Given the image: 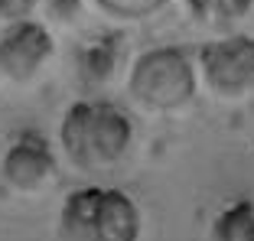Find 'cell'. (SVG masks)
<instances>
[{"label": "cell", "instance_id": "3", "mask_svg": "<svg viewBox=\"0 0 254 241\" xmlns=\"http://www.w3.org/2000/svg\"><path fill=\"white\" fill-rule=\"evenodd\" d=\"M199 75L195 65L176 46H157L134 59L127 75V91L147 111H180L195 98Z\"/></svg>", "mask_w": 254, "mask_h": 241}, {"label": "cell", "instance_id": "11", "mask_svg": "<svg viewBox=\"0 0 254 241\" xmlns=\"http://www.w3.org/2000/svg\"><path fill=\"white\" fill-rule=\"evenodd\" d=\"M36 7L39 0H0V16L7 23H20V20H30Z\"/></svg>", "mask_w": 254, "mask_h": 241}, {"label": "cell", "instance_id": "8", "mask_svg": "<svg viewBox=\"0 0 254 241\" xmlns=\"http://www.w3.org/2000/svg\"><path fill=\"white\" fill-rule=\"evenodd\" d=\"M186 7L199 23L225 30V26L238 23L241 16H248V10L254 7V0H186Z\"/></svg>", "mask_w": 254, "mask_h": 241}, {"label": "cell", "instance_id": "1", "mask_svg": "<svg viewBox=\"0 0 254 241\" xmlns=\"http://www.w3.org/2000/svg\"><path fill=\"white\" fill-rule=\"evenodd\" d=\"M130 140H134V124L111 101L82 98L62 114L59 143L65 157L85 173L114 166L127 153Z\"/></svg>", "mask_w": 254, "mask_h": 241}, {"label": "cell", "instance_id": "9", "mask_svg": "<svg viewBox=\"0 0 254 241\" xmlns=\"http://www.w3.org/2000/svg\"><path fill=\"white\" fill-rule=\"evenodd\" d=\"M118 46L114 39H98L78 56V68H82V78L91 85H101L114 75V68H118Z\"/></svg>", "mask_w": 254, "mask_h": 241}, {"label": "cell", "instance_id": "10", "mask_svg": "<svg viewBox=\"0 0 254 241\" xmlns=\"http://www.w3.org/2000/svg\"><path fill=\"white\" fill-rule=\"evenodd\" d=\"M95 3L118 20H143V16L157 13L166 0H95Z\"/></svg>", "mask_w": 254, "mask_h": 241}, {"label": "cell", "instance_id": "2", "mask_svg": "<svg viewBox=\"0 0 254 241\" xmlns=\"http://www.w3.org/2000/svg\"><path fill=\"white\" fill-rule=\"evenodd\" d=\"M140 209L127 192L108 186L72 189L59 209V241H140Z\"/></svg>", "mask_w": 254, "mask_h": 241}, {"label": "cell", "instance_id": "4", "mask_svg": "<svg viewBox=\"0 0 254 241\" xmlns=\"http://www.w3.org/2000/svg\"><path fill=\"white\" fill-rule=\"evenodd\" d=\"M199 72L212 95L225 101L245 98L254 91V36L232 33L212 39L199 49Z\"/></svg>", "mask_w": 254, "mask_h": 241}, {"label": "cell", "instance_id": "6", "mask_svg": "<svg viewBox=\"0 0 254 241\" xmlns=\"http://www.w3.org/2000/svg\"><path fill=\"white\" fill-rule=\"evenodd\" d=\"M0 173H3L7 186H13L16 192H36V189H43L56 173L53 143L46 140V134H39V130H30V127L20 130L10 140L7 153H3Z\"/></svg>", "mask_w": 254, "mask_h": 241}, {"label": "cell", "instance_id": "5", "mask_svg": "<svg viewBox=\"0 0 254 241\" xmlns=\"http://www.w3.org/2000/svg\"><path fill=\"white\" fill-rule=\"evenodd\" d=\"M56 43L53 33L36 20H20L10 23L0 33V75L10 82H30L39 68L49 62Z\"/></svg>", "mask_w": 254, "mask_h": 241}, {"label": "cell", "instance_id": "12", "mask_svg": "<svg viewBox=\"0 0 254 241\" xmlns=\"http://www.w3.org/2000/svg\"><path fill=\"white\" fill-rule=\"evenodd\" d=\"M82 13V0H49V16L59 23H72Z\"/></svg>", "mask_w": 254, "mask_h": 241}, {"label": "cell", "instance_id": "7", "mask_svg": "<svg viewBox=\"0 0 254 241\" xmlns=\"http://www.w3.org/2000/svg\"><path fill=\"white\" fill-rule=\"evenodd\" d=\"M212 241H254V202L235 199L212 222Z\"/></svg>", "mask_w": 254, "mask_h": 241}]
</instances>
